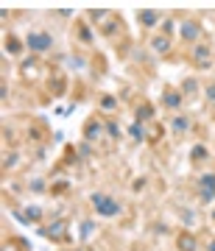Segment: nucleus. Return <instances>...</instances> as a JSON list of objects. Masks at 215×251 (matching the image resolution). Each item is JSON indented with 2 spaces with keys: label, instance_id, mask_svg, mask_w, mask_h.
Returning <instances> with one entry per match:
<instances>
[{
  "label": "nucleus",
  "instance_id": "obj_31",
  "mask_svg": "<svg viewBox=\"0 0 215 251\" xmlns=\"http://www.w3.org/2000/svg\"><path fill=\"white\" fill-rule=\"evenodd\" d=\"M67 190H70L67 181H56V187H51V193H54V196H62V193H67Z\"/></svg>",
  "mask_w": 215,
  "mask_h": 251
},
{
  "label": "nucleus",
  "instance_id": "obj_3",
  "mask_svg": "<svg viewBox=\"0 0 215 251\" xmlns=\"http://www.w3.org/2000/svg\"><path fill=\"white\" fill-rule=\"evenodd\" d=\"M81 137H84V143H98V140H104V137H107V120L101 117V112H95V115L84 123Z\"/></svg>",
  "mask_w": 215,
  "mask_h": 251
},
{
  "label": "nucleus",
  "instance_id": "obj_29",
  "mask_svg": "<svg viewBox=\"0 0 215 251\" xmlns=\"http://www.w3.org/2000/svg\"><path fill=\"white\" fill-rule=\"evenodd\" d=\"M28 190H31V193H48V187H45V179H34L31 184H28Z\"/></svg>",
  "mask_w": 215,
  "mask_h": 251
},
{
  "label": "nucleus",
  "instance_id": "obj_8",
  "mask_svg": "<svg viewBox=\"0 0 215 251\" xmlns=\"http://www.w3.org/2000/svg\"><path fill=\"white\" fill-rule=\"evenodd\" d=\"M160 103H162V109H168V112H179V109L185 106V95H182V90H176V87H165Z\"/></svg>",
  "mask_w": 215,
  "mask_h": 251
},
{
  "label": "nucleus",
  "instance_id": "obj_16",
  "mask_svg": "<svg viewBox=\"0 0 215 251\" xmlns=\"http://www.w3.org/2000/svg\"><path fill=\"white\" fill-rule=\"evenodd\" d=\"M3 48H6V53H9V56H23V50H26V42H23V39H17L14 34H6V39H3Z\"/></svg>",
  "mask_w": 215,
  "mask_h": 251
},
{
  "label": "nucleus",
  "instance_id": "obj_15",
  "mask_svg": "<svg viewBox=\"0 0 215 251\" xmlns=\"http://www.w3.org/2000/svg\"><path fill=\"white\" fill-rule=\"evenodd\" d=\"M148 48H151L157 56H168L170 50H173V42H170L168 36H162V34H157V36H151V42H148Z\"/></svg>",
  "mask_w": 215,
  "mask_h": 251
},
{
  "label": "nucleus",
  "instance_id": "obj_1",
  "mask_svg": "<svg viewBox=\"0 0 215 251\" xmlns=\"http://www.w3.org/2000/svg\"><path fill=\"white\" fill-rule=\"evenodd\" d=\"M54 45H56L54 34H51V31H45V28H34V31L26 36V48H28L34 56L51 53V50H54Z\"/></svg>",
  "mask_w": 215,
  "mask_h": 251
},
{
  "label": "nucleus",
  "instance_id": "obj_25",
  "mask_svg": "<svg viewBox=\"0 0 215 251\" xmlns=\"http://www.w3.org/2000/svg\"><path fill=\"white\" fill-rule=\"evenodd\" d=\"M36 67H39V62H36V56L26 59V62L20 64V73H23V78H34V75H36Z\"/></svg>",
  "mask_w": 215,
  "mask_h": 251
},
{
  "label": "nucleus",
  "instance_id": "obj_32",
  "mask_svg": "<svg viewBox=\"0 0 215 251\" xmlns=\"http://www.w3.org/2000/svg\"><path fill=\"white\" fill-rule=\"evenodd\" d=\"M92 229H95V224H92V221H84V224H81V237L87 240V237L92 234Z\"/></svg>",
  "mask_w": 215,
  "mask_h": 251
},
{
  "label": "nucleus",
  "instance_id": "obj_20",
  "mask_svg": "<svg viewBox=\"0 0 215 251\" xmlns=\"http://www.w3.org/2000/svg\"><path fill=\"white\" fill-rule=\"evenodd\" d=\"M3 251H34V249H31V243L26 237H9L3 243Z\"/></svg>",
  "mask_w": 215,
  "mask_h": 251
},
{
  "label": "nucleus",
  "instance_id": "obj_35",
  "mask_svg": "<svg viewBox=\"0 0 215 251\" xmlns=\"http://www.w3.org/2000/svg\"><path fill=\"white\" fill-rule=\"evenodd\" d=\"M0 98H3V103H6V100H9V87H6V81H3V84H0Z\"/></svg>",
  "mask_w": 215,
  "mask_h": 251
},
{
  "label": "nucleus",
  "instance_id": "obj_17",
  "mask_svg": "<svg viewBox=\"0 0 215 251\" xmlns=\"http://www.w3.org/2000/svg\"><path fill=\"white\" fill-rule=\"evenodd\" d=\"M179 90L185 98H196L198 92H201V84H198V78H193V75H188V78L179 84Z\"/></svg>",
  "mask_w": 215,
  "mask_h": 251
},
{
  "label": "nucleus",
  "instance_id": "obj_21",
  "mask_svg": "<svg viewBox=\"0 0 215 251\" xmlns=\"http://www.w3.org/2000/svg\"><path fill=\"white\" fill-rule=\"evenodd\" d=\"M45 140H48V128L45 126H39V123L28 126V143H45Z\"/></svg>",
  "mask_w": 215,
  "mask_h": 251
},
{
  "label": "nucleus",
  "instance_id": "obj_24",
  "mask_svg": "<svg viewBox=\"0 0 215 251\" xmlns=\"http://www.w3.org/2000/svg\"><path fill=\"white\" fill-rule=\"evenodd\" d=\"M109 17H112V11H107V9H90V11H87V20H90V23H95L98 28L104 25Z\"/></svg>",
  "mask_w": 215,
  "mask_h": 251
},
{
  "label": "nucleus",
  "instance_id": "obj_11",
  "mask_svg": "<svg viewBox=\"0 0 215 251\" xmlns=\"http://www.w3.org/2000/svg\"><path fill=\"white\" fill-rule=\"evenodd\" d=\"M154 117H157V109H154L151 100H143V103H137L134 106V123L145 126V123H151Z\"/></svg>",
  "mask_w": 215,
  "mask_h": 251
},
{
  "label": "nucleus",
  "instance_id": "obj_30",
  "mask_svg": "<svg viewBox=\"0 0 215 251\" xmlns=\"http://www.w3.org/2000/svg\"><path fill=\"white\" fill-rule=\"evenodd\" d=\"M204 98L210 100V103H215V81H210V84L204 87Z\"/></svg>",
  "mask_w": 215,
  "mask_h": 251
},
{
  "label": "nucleus",
  "instance_id": "obj_28",
  "mask_svg": "<svg viewBox=\"0 0 215 251\" xmlns=\"http://www.w3.org/2000/svg\"><path fill=\"white\" fill-rule=\"evenodd\" d=\"M160 34H162V36H168V39H170V36L176 34V20H173V17H165V20H162Z\"/></svg>",
  "mask_w": 215,
  "mask_h": 251
},
{
  "label": "nucleus",
  "instance_id": "obj_4",
  "mask_svg": "<svg viewBox=\"0 0 215 251\" xmlns=\"http://www.w3.org/2000/svg\"><path fill=\"white\" fill-rule=\"evenodd\" d=\"M39 234L48 237V240H54V243H70V229H67V221H62V218L54 221V224H42Z\"/></svg>",
  "mask_w": 215,
  "mask_h": 251
},
{
  "label": "nucleus",
  "instance_id": "obj_23",
  "mask_svg": "<svg viewBox=\"0 0 215 251\" xmlns=\"http://www.w3.org/2000/svg\"><path fill=\"white\" fill-rule=\"evenodd\" d=\"M210 159V148H207V145H193V148H190V162H193V165H201V162H207Z\"/></svg>",
  "mask_w": 215,
  "mask_h": 251
},
{
  "label": "nucleus",
  "instance_id": "obj_27",
  "mask_svg": "<svg viewBox=\"0 0 215 251\" xmlns=\"http://www.w3.org/2000/svg\"><path fill=\"white\" fill-rule=\"evenodd\" d=\"M17 165H20V153L14 151V148H11V151H6V153H3V171H14Z\"/></svg>",
  "mask_w": 215,
  "mask_h": 251
},
{
  "label": "nucleus",
  "instance_id": "obj_10",
  "mask_svg": "<svg viewBox=\"0 0 215 251\" xmlns=\"http://www.w3.org/2000/svg\"><path fill=\"white\" fill-rule=\"evenodd\" d=\"M137 23L143 28H160L162 25V11L157 9H140L137 11Z\"/></svg>",
  "mask_w": 215,
  "mask_h": 251
},
{
  "label": "nucleus",
  "instance_id": "obj_6",
  "mask_svg": "<svg viewBox=\"0 0 215 251\" xmlns=\"http://www.w3.org/2000/svg\"><path fill=\"white\" fill-rule=\"evenodd\" d=\"M196 190H198L201 204H213V201H215V171L201 173V176L196 179Z\"/></svg>",
  "mask_w": 215,
  "mask_h": 251
},
{
  "label": "nucleus",
  "instance_id": "obj_33",
  "mask_svg": "<svg viewBox=\"0 0 215 251\" xmlns=\"http://www.w3.org/2000/svg\"><path fill=\"white\" fill-rule=\"evenodd\" d=\"M79 153H81V156H92V143H81L79 145Z\"/></svg>",
  "mask_w": 215,
  "mask_h": 251
},
{
  "label": "nucleus",
  "instance_id": "obj_2",
  "mask_svg": "<svg viewBox=\"0 0 215 251\" xmlns=\"http://www.w3.org/2000/svg\"><path fill=\"white\" fill-rule=\"evenodd\" d=\"M90 201H92V209H95L101 218H117L123 212V204H120L117 198L107 196V193H92Z\"/></svg>",
  "mask_w": 215,
  "mask_h": 251
},
{
  "label": "nucleus",
  "instance_id": "obj_7",
  "mask_svg": "<svg viewBox=\"0 0 215 251\" xmlns=\"http://www.w3.org/2000/svg\"><path fill=\"white\" fill-rule=\"evenodd\" d=\"M201 34H204V28H201V23L198 20H185L179 25V36H182V42L185 45H198V39H201Z\"/></svg>",
  "mask_w": 215,
  "mask_h": 251
},
{
  "label": "nucleus",
  "instance_id": "obj_5",
  "mask_svg": "<svg viewBox=\"0 0 215 251\" xmlns=\"http://www.w3.org/2000/svg\"><path fill=\"white\" fill-rule=\"evenodd\" d=\"M190 64L196 70H210L213 67V48L207 42H198V45L190 48Z\"/></svg>",
  "mask_w": 215,
  "mask_h": 251
},
{
  "label": "nucleus",
  "instance_id": "obj_18",
  "mask_svg": "<svg viewBox=\"0 0 215 251\" xmlns=\"http://www.w3.org/2000/svg\"><path fill=\"white\" fill-rule=\"evenodd\" d=\"M117 103H120V100H117L115 95H101L98 98V112H104L107 117H112L115 115V109H117Z\"/></svg>",
  "mask_w": 215,
  "mask_h": 251
},
{
  "label": "nucleus",
  "instance_id": "obj_22",
  "mask_svg": "<svg viewBox=\"0 0 215 251\" xmlns=\"http://www.w3.org/2000/svg\"><path fill=\"white\" fill-rule=\"evenodd\" d=\"M104 120H107V140L117 143V140L123 137V128H120V123H117L115 117H104Z\"/></svg>",
  "mask_w": 215,
  "mask_h": 251
},
{
  "label": "nucleus",
  "instance_id": "obj_14",
  "mask_svg": "<svg viewBox=\"0 0 215 251\" xmlns=\"http://www.w3.org/2000/svg\"><path fill=\"white\" fill-rule=\"evenodd\" d=\"M176 251H198V237L193 232H179L176 234Z\"/></svg>",
  "mask_w": 215,
  "mask_h": 251
},
{
  "label": "nucleus",
  "instance_id": "obj_34",
  "mask_svg": "<svg viewBox=\"0 0 215 251\" xmlns=\"http://www.w3.org/2000/svg\"><path fill=\"white\" fill-rule=\"evenodd\" d=\"M3 140L14 145V131H11V128H3Z\"/></svg>",
  "mask_w": 215,
  "mask_h": 251
},
{
  "label": "nucleus",
  "instance_id": "obj_36",
  "mask_svg": "<svg viewBox=\"0 0 215 251\" xmlns=\"http://www.w3.org/2000/svg\"><path fill=\"white\" fill-rule=\"evenodd\" d=\"M207 251H215V237H210V243H207Z\"/></svg>",
  "mask_w": 215,
  "mask_h": 251
},
{
  "label": "nucleus",
  "instance_id": "obj_37",
  "mask_svg": "<svg viewBox=\"0 0 215 251\" xmlns=\"http://www.w3.org/2000/svg\"><path fill=\"white\" fill-rule=\"evenodd\" d=\"M210 218H213V224H215V206H213V215H210Z\"/></svg>",
  "mask_w": 215,
  "mask_h": 251
},
{
  "label": "nucleus",
  "instance_id": "obj_19",
  "mask_svg": "<svg viewBox=\"0 0 215 251\" xmlns=\"http://www.w3.org/2000/svg\"><path fill=\"white\" fill-rule=\"evenodd\" d=\"M42 218H45V212H42V206H36V204L26 206V212H23V221H26V224H39L42 226Z\"/></svg>",
  "mask_w": 215,
  "mask_h": 251
},
{
  "label": "nucleus",
  "instance_id": "obj_9",
  "mask_svg": "<svg viewBox=\"0 0 215 251\" xmlns=\"http://www.w3.org/2000/svg\"><path fill=\"white\" fill-rule=\"evenodd\" d=\"M73 36L79 39L81 45L90 48L92 42H95V34H92V25L87 23V20H76V25H73Z\"/></svg>",
  "mask_w": 215,
  "mask_h": 251
},
{
  "label": "nucleus",
  "instance_id": "obj_26",
  "mask_svg": "<svg viewBox=\"0 0 215 251\" xmlns=\"http://www.w3.org/2000/svg\"><path fill=\"white\" fill-rule=\"evenodd\" d=\"M129 134H132V140H134V143H148V131H145V126H140V123H132L129 126Z\"/></svg>",
  "mask_w": 215,
  "mask_h": 251
},
{
  "label": "nucleus",
  "instance_id": "obj_13",
  "mask_svg": "<svg viewBox=\"0 0 215 251\" xmlns=\"http://www.w3.org/2000/svg\"><path fill=\"white\" fill-rule=\"evenodd\" d=\"M123 17H117V14H112V17L107 20V23H104V25L98 28L101 31V36H107V39H115L117 36V31H120V34H123Z\"/></svg>",
  "mask_w": 215,
  "mask_h": 251
},
{
  "label": "nucleus",
  "instance_id": "obj_12",
  "mask_svg": "<svg viewBox=\"0 0 215 251\" xmlns=\"http://www.w3.org/2000/svg\"><path fill=\"white\" fill-rule=\"evenodd\" d=\"M190 128H193V120H190L188 115H176V117H170V131H173V137H176V140H182V137L188 134Z\"/></svg>",
  "mask_w": 215,
  "mask_h": 251
}]
</instances>
